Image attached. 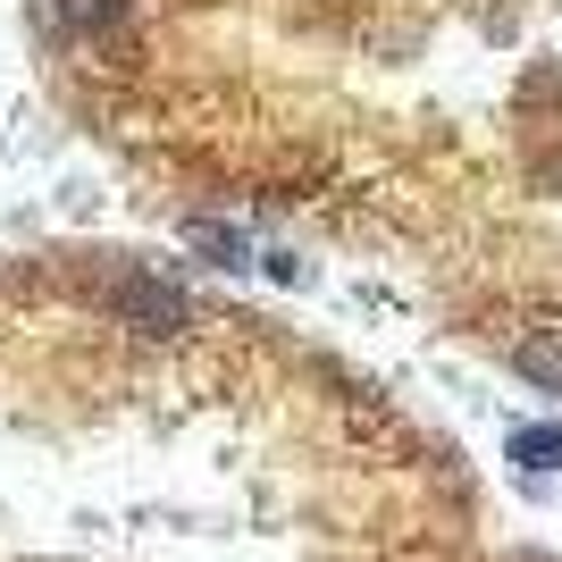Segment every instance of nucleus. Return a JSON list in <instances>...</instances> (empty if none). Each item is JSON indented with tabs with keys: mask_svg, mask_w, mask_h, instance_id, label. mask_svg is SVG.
Returning a JSON list of instances; mask_svg holds the SVG:
<instances>
[{
	"mask_svg": "<svg viewBox=\"0 0 562 562\" xmlns=\"http://www.w3.org/2000/svg\"><path fill=\"white\" fill-rule=\"evenodd\" d=\"M520 462H529V470H546V462H554V453H562V437H554V428H520Z\"/></svg>",
	"mask_w": 562,
	"mask_h": 562,
	"instance_id": "obj_1",
	"label": "nucleus"
}]
</instances>
